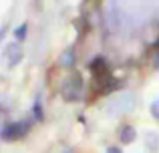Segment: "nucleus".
<instances>
[{"mask_svg": "<svg viewBox=\"0 0 159 153\" xmlns=\"http://www.w3.org/2000/svg\"><path fill=\"white\" fill-rule=\"evenodd\" d=\"M153 67H155V69H159V48H157L155 56H153Z\"/></svg>", "mask_w": 159, "mask_h": 153, "instance_id": "10", "label": "nucleus"}, {"mask_svg": "<svg viewBox=\"0 0 159 153\" xmlns=\"http://www.w3.org/2000/svg\"><path fill=\"white\" fill-rule=\"evenodd\" d=\"M83 87H85V83H83V77L79 75V73L70 75L65 83H62V87H61L62 99H65V101H69V103L79 101V99L83 97Z\"/></svg>", "mask_w": 159, "mask_h": 153, "instance_id": "1", "label": "nucleus"}, {"mask_svg": "<svg viewBox=\"0 0 159 153\" xmlns=\"http://www.w3.org/2000/svg\"><path fill=\"white\" fill-rule=\"evenodd\" d=\"M32 113H34L36 121H43V119H44V115H43V107H40V101H36V103H34V107H32Z\"/></svg>", "mask_w": 159, "mask_h": 153, "instance_id": "6", "label": "nucleus"}, {"mask_svg": "<svg viewBox=\"0 0 159 153\" xmlns=\"http://www.w3.org/2000/svg\"><path fill=\"white\" fill-rule=\"evenodd\" d=\"M157 44H159V40H157Z\"/></svg>", "mask_w": 159, "mask_h": 153, "instance_id": "11", "label": "nucleus"}, {"mask_svg": "<svg viewBox=\"0 0 159 153\" xmlns=\"http://www.w3.org/2000/svg\"><path fill=\"white\" fill-rule=\"evenodd\" d=\"M30 131V123L28 121H20V123H8L4 125V129L0 131V137L4 141H18Z\"/></svg>", "mask_w": 159, "mask_h": 153, "instance_id": "2", "label": "nucleus"}, {"mask_svg": "<svg viewBox=\"0 0 159 153\" xmlns=\"http://www.w3.org/2000/svg\"><path fill=\"white\" fill-rule=\"evenodd\" d=\"M149 111H151V117L155 119V121H159V99L157 101L151 103V107H149Z\"/></svg>", "mask_w": 159, "mask_h": 153, "instance_id": "8", "label": "nucleus"}, {"mask_svg": "<svg viewBox=\"0 0 159 153\" xmlns=\"http://www.w3.org/2000/svg\"><path fill=\"white\" fill-rule=\"evenodd\" d=\"M119 139H121V143H125V145H129V143H133L137 139V131H135V127H131V125H123L119 129Z\"/></svg>", "mask_w": 159, "mask_h": 153, "instance_id": "4", "label": "nucleus"}, {"mask_svg": "<svg viewBox=\"0 0 159 153\" xmlns=\"http://www.w3.org/2000/svg\"><path fill=\"white\" fill-rule=\"evenodd\" d=\"M26 28H28V24H20V26L14 30V36L18 40H24V36H26Z\"/></svg>", "mask_w": 159, "mask_h": 153, "instance_id": "7", "label": "nucleus"}, {"mask_svg": "<svg viewBox=\"0 0 159 153\" xmlns=\"http://www.w3.org/2000/svg\"><path fill=\"white\" fill-rule=\"evenodd\" d=\"M105 153H123V151H121V147H115V145H113V147H107Z\"/></svg>", "mask_w": 159, "mask_h": 153, "instance_id": "9", "label": "nucleus"}, {"mask_svg": "<svg viewBox=\"0 0 159 153\" xmlns=\"http://www.w3.org/2000/svg\"><path fill=\"white\" fill-rule=\"evenodd\" d=\"M22 47H20L18 43H10L6 48H4V56H6L8 61V67H16V65L22 61Z\"/></svg>", "mask_w": 159, "mask_h": 153, "instance_id": "3", "label": "nucleus"}, {"mask_svg": "<svg viewBox=\"0 0 159 153\" xmlns=\"http://www.w3.org/2000/svg\"><path fill=\"white\" fill-rule=\"evenodd\" d=\"M75 61H77V56H75V48H66V51H62L61 56H58V65L65 67V69L75 67Z\"/></svg>", "mask_w": 159, "mask_h": 153, "instance_id": "5", "label": "nucleus"}]
</instances>
